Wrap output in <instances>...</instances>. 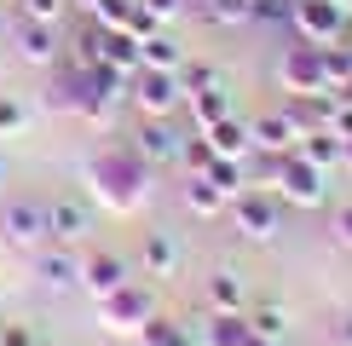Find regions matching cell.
Instances as JSON below:
<instances>
[{
    "label": "cell",
    "instance_id": "1",
    "mask_svg": "<svg viewBox=\"0 0 352 346\" xmlns=\"http://www.w3.org/2000/svg\"><path fill=\"white\" fill-rule=\"evenodd\" d=\"M81 173H87V185H93V196L104 202L110 214H133L144 196H151V162L133 150V144H104V150H93L81 162Z\"/></svg>",
    "mask_w": 352,
    "mask_h": 346
},
{
    "label": "cell",
    "instance_id": "2",
    "mask_svg": "<svg viewBox=\"0 0 352 346\" xmlns=\"http://www.w3.org/2000/svg\"><path fill=\"white\" fill-rule=\"evenodd\" d=\"M93 306H98V323H104L110 335H139V329L151 323L156 312H162V300H156V288H151V283H133V277H127L116 295L93 300Z\"/></svg>",
    "mask_w": 352,
    "mask_h": 346
},
{
    "label": "cell",
    "instance_id": "3",
    "mask_svg": "<svg viewBox=\"0 0 352 346\" xmlns=\"http://www.w3.org/2000/svg\"><path fill=\"white\" fill-rule=\"evenodd\" d=\"M289 29H295L300 41H312V47H335L352 29V0H295Z\"/></svg>",
    "mask_w": 352,
    "mask_h": 346
},
{
    "label": "cell",
    "instance_id": "4",
    "mask_svg": "<svg viewBox=\"0 0 352 346\" xmlns=\"http://www.w3.org/2000/svg\"><path fill=\"white\" fill-rule=\"evenodd\" d=\"M277 196L283 202H295V208H318V202L329 196V168H318V162H306L300 150H283L277 156Z\"/></svg>",
    "mask_w": 352,
    "mask_h": 346
},
{
    "label": "cell",
    "instance_id": "5",
    "mask_svg": "<svg viewBox=\"0 0 352 346\" xmlns=\"http://www.w3.org/2000/svg\"><path fill=\"white\" fill-rule=\"evenodd\" d=\"M127 98L139 104V115H173L185 104L179 69H139V76L127 81Z\"/></svg>",
    "mask_w": 352,
    "mask_h": 346
},
{
    "label": "cell",
    "instance_id": "6",
    "mask_svg": "<svg viewBox=\"0 0 352 346\" xmlns=\"http://www.w3.org/2000/svg\"><path fill=\"white\" fill-rule=\"evenodd\" d=\"M277 81H283V93H329V81H324V47H312V41L283 47V58H277Z\"/></svg>",
    "mask_w": 352,
    "mask_h": 346
},
{
    "label": "cell",
    "instance_id": "7",
    "mask_svg": "<svg viewBox=\"0 0 352 346\" xmlns=\"http://www.w3.org/2000/svg\"><path fill=\"white\" fill-rule=\"evenodd\" d=\"M231 225H237L248 242H272L277 237V202L260 191V185H248V191L231 202Z\"/></svg>",
    "mask_w": 352,
    "mask_h": 346
},
{
    "label": "cell",
    "instance_id": "8",
    "mask_svg": "<svg viewBox=\"0 0 352 346\" xmlns=\"http://www.w3.org/2000/svg\"><path fill=\"white\" fill-rule=\"evenodd\" d=\"M0 231H6V242H18V249H29V254L52 242V220H47L41 202H12V208L0 214Z\"/></svg>",
    "mask_w": 352,
    "mask_h": 346
},
{
    "label": "cell",
    "instance_id": "9",
    "mask_svg": "<svg viewBox=\"0 0 352 346\" xmlns=\"http://www.w3.org/2000/svg\"><path fill=\"white\" fill-rule=\"evenodd\" d=\"M179 127H173V115H144L139 122V133H133V150L144 156L151 168H173L179 162Z\"/></svg>",
    "mask_w": 352,
    "mask_h": 346
},
{
    "label": "cell",
    "instance_id": "10",
    "mask_svg": "<svg viewBox=\"0 0 352 346\" xmlns=\"http://www.w3.org/2000/svg\"><path fill=\"white\" fill-rule=\"evenodd\" d=\"M248 133H254V150H266V156H283V150H295V144L306 139L289 110H266L260 122H248Z\"/></svg>",
    "mask_w": 352,
    "mask_h": 346
},
{
    "label": "cell",
    "instance_id": "11",
    "mask_svg": "<svg viewBox=\"0 0 352 346\" xmlns=\"http://www.w3.org/2000/svg\"><path fill=\"white\" fill-rule=\"evenodd\" d=\"M202 139H208V150L226 156V162H243V156L254 150V133H248V122H237V115H219L214 127H202Z\"/></svg>",
    "mask_w": 352,
    "mask_h": 346
},
{
    "label": "cell",
    "instance_id": "12",
    "mask_svg": "<svg viewBox=\"0 0 352 346\" xmlns=\"http://www.w3.org/2000/svg\"><path fill=\"white\" fill-rule=\"evenodd\" d=\"M122 283H127V260H116V254H87V260H81V288H87L93 300L116 295Z\"/></svg>",
    "mask_w": 352,
    "mask_h": 346
},
{
    "label": "cell",
    "instance_id": "13",
    "mask_svg": "<svg viewBox=\"0 0 352 346\" xmlns=\"http://www.w3.org/2000/svg\"><path fill=\"white\" fill-rule=\"evenodd\" d=\"M18 58H23V64H41V69L58 64V29L23 18V23H18Z\"/></svg>",
    "mask_w": 352,
    "mask_h": 346
},
{
    "label": "cell",
    "instance_id": "14",
    "mask_svg": "<svg viewBox=\"0 0 352 346\" xmlns=\"http://www.w3.org/2000/svg\"><path fill=\"white\" fill-rule=\"evenodd\" d=\"M35 277L47 288H69V283H81V260L69 254V242L64 249H35Z\"/></svg>",
    "mask_w": 352,
    "mask_h": 346
},
{
    "label": "cell",
    "instance_id": "15",
    "mask_svg": "<svg viewBox=\"0 0 352 346\" xmlns=\"http://www.w3.org/2000/svg\"><path fill=\"white\" fill-rule=\"evenodd\" d=\"M47 220H52V242H81L87 231H93V214H87V202H76V196L52 202Z\"/></svg>",
    "mask_w": 352,
    "mask_h": 346
},
{
    "label": "cell",
    "instance_id": "16",
    "mask_svg": "<svg viewBox=\"0 0 352 346\" xmlns=\"http://www.w3.org/2000/svg\"><path fill=\"white\" fill-rule=\"evenodd\" d=\"M139 266L151 271V277H168V271L179 266V242H173V231H144V242H139Z\"/></svg>",
    "mask_w": 352,
    "mask_h": 346
},
{
    "label": "cell",
    "instance_id": "17",
    "mask_svg": "<svg viewBox=\"0 0 352 346\" xmlns=\"http://www.w3.org/2000/svg\"><path fill=\"white\" fill-rule=\"evenodd\" d=\"M185 110H190L197 127H214L219 115H231V93L219 81H208V86H197V93H185Z\"/></svg>",
    "mask_w": 352,
    "mask_h": 346
},
{
    "label": "cell",
    "instance_id": "18",
    "mask_svg": "<svg viewBox=\"0 0 352 346\" xmlns=\"http://www.w3.org/2000/svg\"><path fill=\"white\" fill-rule=\"evenodd\" d=\"M179 64H185V47L168 29H156V35L139 41V69H179Z\"/></svg>",
    "mask_w": 352,
    "mask_h": 346
},
{
    "label": "cell",
    "instance_id": "19",
    "mask_svg": "<svg viewBox=\"0 0 352 346\" xmlns=\"http://www.w3.org/2000/svg\"><path fill=\"white\" fill-rule=\"evenodd\" d=\"M248 312H214L208 323H202V341L208 346H248Z\"/></svg>",
    "mask_w": 352,
    "mask_h": 346
},
{
    "label": "cell",
    "instance_id": "20",
    "mask_svg": "<svg viewBox=\"0 0 352 346\" xmlns=\"http://www.w3.org/2000/svg\"><path fill=\"white\" fill-rule=\"evenodd\" d=\"M202 179H208L214 191L226 196V208H231V202H237V196L248 191V173H243V162H226V156H214V162H208V173H202Z\"/></svg>",
    "mask_w": 352,
    "mask_h": 346
},
{
    "label": "cell",
    "instance_id": "21",
    "mask_svg": "<svg viewBox=\"0 0 352 346\" xmlns=\"http://www.w3.org/2000/svg\"><path fill=\"white\" fill-rule=\"evenodd\" d=\"M295 150L306 156V162H318V168H335V162H341V156H346V144L335 139L329 127H318V133H306V139L295 144Z\"/></svg>",
    "mask_w": 352,
    "mask_h": 346
},
{
    "label": "cell",
    "instance_id": "22",
    "mask_svg": "<svg viewBox=\"0 0 352 346\" xmlns=\"http://www.w3.org/2000/svg\"><path fill=\"white\" fill-rule=\"evenodd\" d=\"M208 300H214V312H243L248 306L243 277H237V271H214V277H208Z\"/></svg>",
    "mask_w": 352,
    "mask_h": 346
},
{
    "label": "cell",
    "instance_id": "23",
    "mask_svg": "<svg viewBox=\"0 0 352 346\" xmlns=\"http://www.w3.org/2000/svg\"><path fill=\"white\" fill-rule=\"evenodd\" d=\"M133 341H139V346H190V329H179V323H168V317L156 312V317H151V323L139 329Z\"/></svg>",
    "mask_w": 352,
    "mask_h": 346
},
{
    "label": "cell",
    "instance_id": "24",
    "mask_svg": "<svg viewBox=\"0 0 352 346\" xmlns=\"http://www.w3.org/2000/svg\"><path fill=\"white\" fill-rule=\"evenodd\" d=\"M185 208H190V214H202V220H208V214H219V208H226V196H219L214 185L202 179V173H190V179H185Z\"/></svg>",
    "mask_w": 352,
    "mask_h": 346
},
{
    "label": "cell",
    "instance_id": "25",
    "mask_svg": "<svg viewBox=\"0 0 352 346\" xmlns=\"http://www.w3.org/2000/svg\"><path fill=\"white\" fill-rule=\"evenodd\" d=\"M324 81H329V93H341V86H352V47H346V41H335V47H324Z\"/></svg>",
    "mask_w": 352,
    "mask_h": 346
},
{
    "label": "cell",
    "instance_id": "26",
    "mask_svg": "<svg viewBox=\"0 0 352 346\" xmlns=\"http://www.w3.org/2000/svg\"><path fill=\"white\" fill-rule=\"evenodd\" d=\"M248 329L266 335V341H283L289 335V312L283 306H254V312H248Z\"/></svg>",
    "mask_w": 352,
    "mask_h": 346
},
{
    "label": "cell",
    "instance_id": "27",
    "mask_svg": "<svg viewBox=\"0 0 352 346\" xmlns=\"http://www.w3.org/2000/svg\"><path fill=\"white\" fill-rule=\"evenodd\" d=\"M202 6V18H214V23H248L254 18V0H197Z\"/></svg>",
    "mask_w": 352,
    "mask_h": 346
},
{
    "label": "cell",
    "instance_id": "28",
    "mask_svg": "<svg viewBox=\"0 0 352 346\" xmlns=\"http://www.w3.org/2000/svg\"><path fill=\"white\" fill-rule=\"evenodd\" d=\"M29 122H35V110H29L23 98H12V93H0V139H12V133H23Z\"/></svg>",
    "mask_w": 352,
    "mask_h": 346
},
{
    "label": "cell",
    "instance_id": "29",
    "mask_svg": "<svg viewBox=\"0 0 352 346\" xmlns=\"http://www.w3.org/2000/svg\"><path fill=\"white\" fill-rule=\"evenodd\" d=\"M127 12H133V0H93V18L98 29H127Z\"/></svg>",
    "mask_w": 352,
    "mask_h": 346
},
{
    "label": "cell",
    "instance_id": "30",
    "mask_svg": "<svg viewBox=\"0 0 352 346\" xmlns=\"http://www.w3.org/2000/svg\"><path fill=\"white\" fill-rule=\"evenodd\" d=\"M208 162H214V150H208V139H202V133L179 144V168L185 173H208Z\"/></svg>",
    "mask_w": 352,
    "mask_h": 346
},
{
    "label": "cell",
    "instance_id": "31",
    "mask_svg": "<svg viewBox=\"0 0 352 346\" xmlns=\"http://www.w3.org/2000/svg\"><path fill=\"white\" fill-rule=\"evenodd\" d=\"M208 81H219L208 64H179V86H185V93H197V86H208Z\"/></svg>",
    "mask_w": 352,
    "mask_h": 346
},
{
    "label": "cell",
    "instance_id": "32",
    "mask_svg": "<svg viewBox=\"0 0 352 346\" xmlns=\"http://www.w3.org/2000/svg\"><path fill=\"white\" fill-rule=\"evenodd\" d=\"M58 12H64V0H23V18L35 23H58Z\"/></svg>",
    "mask_w": 352,
    "mask_h": 346
},
{
    "label": "cell",
    "instance_id": "33",
    "mask_svg": "<svg viewBox=\"0 0 352 346\" xmlns=\"http://www.w3.org/2000/svg\"><path fill=\"white\" fill-rule=\"evenodd\" d=\"M335 242L352 249V202H346V208H335Z\"/></svg>",
    "mask_w": 352,
    "mask_h": 346
},
{
    "label": "cell",
    "instance_id": "34",
    "mask_svg": "<svg viewBox=\"0 0 352 346\" xmlns=\"http://www.w3.org/2000/svg\"><path fill=\"white\" fill-rule=\"evenodd\" d=\"M0 346H35V335H29V323H6L0 329Z\"/></svg>",
    "mask_w": 352,
    "mask_h": 346
},
{
    "label": "cell",
    "instance_id": "35",
    "mask_svg": "<svg viewBox=\"0 0 352 346\" xmlns=\"http://www.w3.org/2000/svg\"><path fill=\"white\" fill-rule=\"evenodd\" d=\"M139 6H151V12H156V18H162V23H168V18H173V12H179V6H185V0H139Z\"/></svg>",
    "mask_w": 352,
    "mask_h": 346
},
{
    "label": "cell",
    "instance_id": "36",
    "mask_svg": "<svg viewBox=\"0 0 352 346\" xmlns=\"http://www.w3.org/2000/svg\"><path fill=\"white\" fill-rule=\"evenodd\" d=\"M335 341H341V346H352V312L341 317V323H335Z\"/></svg>",
    "mask_w": 352,
    "mask_h": 346
},
{
    "label": "cell",
    "instance_id": "37",
    "mask_svg": "<svg viewBox=\"0 0 352 346\" xmlns=\"http://www.w3.org/2000/svg\"><path fill=\"white\" fill-rule=\"evenodd\" d=\"M248 346H277V341H266V335H248Z\"/></svg>",
    "mask_w": 352,
    "mask_h": 346
},
{
    "label": "cell",
    "instance_id": "38",
    "mask_svg": "<svg viewBox=\"0 0 352 346\" xmlns=\"http://www.w3.org/2000/svg\"><path fill=\"white\" fill-rule=\"evenodd\" d=\"M341 162H346V168H352V139H346V156H341Z\"/></svg>",
    "mask_w": 352,
    "mask_h": 346
},
{
    "label": "cell",
    "instance_id": "39",
    "mask_svg": "<svg viewBox=\"0 0 352 346\" xmlns=\"http://www.w3.org/2000/svg\"><path fill=\"white\" fill-rule=\"evenodd\" d=\"M76 6H81V12H93V0H76Z\"/></svg>",
    "mask_w": 352,
    "mask_h": 346
},
{
    "label": "cell",
    "instance_id": "40",
    "mask_svg": "<svg viewBox=\"0 0 352 346\" xmlns=\"http://www.w3.org/2000/svg\"><path fill=\"white\" fill-rule=\"evenodd\" d=\"M0 41H6V23H0Z\"/></svg>",
    "mask_w": 352,
    "mask_h": 346
},
{
    "label": "cell",
    "instance_id": "41",
    "mask_svg": "<svg viewBox=\"0 0 352 346\" xmlns=\"http://www.w3.org/2000/svg\"><path fill=\"white\" fill-rule=\"evenodd\" d=\"M0 185H6V168H0Z\"/></svg>",
    "mask_w": 352,
    "mask_h": 346
}]
</instances>
